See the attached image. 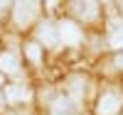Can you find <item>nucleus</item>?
Listing matches in <instances>:
<instances>
[{
  "label": "nucleus",
  "mask_w": 123,
  "mask_h": 115,
  "mask_svg": "<svg viewBox=\"0 0 123 115\" xmlns=\"http://www.w3.org/2000/svg\"><path fill=\"white\" fill-rule=\"evenodd\" d=\"M84 86H86V78L84 76H71L67 88H69V100L74 103V105H79L81 100H84Z\"/></svg>",
  "instance_id": "423d86ee"
},
{
  "label": "nucleus",
  "mask_w": 123,
  "mask_h": 115,
  "mask_svg": "<svg viewBox=\"0 0 123 115\" xmlns=\"http://www.w3.org/2000/svg\"><path fill=\"white\" fill-rule=\"evenodd\" d=\"M0 71H3V74H10V76L20 74V56H17V51H5V54H0Z\"/></svg>",
  "instance_id": "0eeeda50"
},
{
  "label": "nucleus",
  "mask_w": 123,
  "mask_h": 115,
  "mask_svg": "<svg viewBox=\"0 0 123 115\" xmlns=\"http://www.w3.org/2000/svg\"><path fill=\"white\" fill-rule=\"evenodd\" d=\"M121 108H123V93L118 86H111L101 93L96 103V115H116Z\"/></svg>",
  "instance_id": "f257e3e1"
},
{
  "label": "nucleus",
  "mask_w": 123,
  "mask_h": 115,
  "mask_svg": "<svg viewBox=\"0 0 123 115\" xmlns=\"http://www.w3.org/2000/svg\"><path fill=\"white\" fill-rule=\"evenodd\" d=\"M108 44L113 47V49H123V25L116 27V29H111V34H108Z\"/></svg>",
  "instance_id": "9b49d317"
},
{
  "label": "nucleus",
  "mask_w": 123,
  "mask_h": 115,
  "mask_svg": "<svg viewBox=\"0 0 123 115\" xmlns=\"http://www.w3.org/2000/svg\"><path fill=\"white\" fill-rule=\"evenodd\" d=\"M17 115H25V113H17Z\"/></svg>",
  "instance_id": "4468645a"
},
{
  "label": "nucleus",
  "mask_w": 123,
  "mask_h": 115,
  "mask_svg": "<svg viewBox=\"0 0 123 115\" xmlns=\"http://www.w3.org/2000/svg\"><path fill=\"white\" fill-rule=\"evenodd\" d=\"M113 66H116V69H123V51H121V54L113 59Z\"/></svg>",
  "instance_id": "f8f14e48"
},
{
  "label": "nucleus",
  "mask_w": 123,
  "mask_h": 115,
  "mask_svg": "<svg viewBox=\"0 0 123 115\" xmlns=\"http://www.w3.org/2000/svg\"><path fill=\"white\" fill-rule=\"evenodd\" d=\"M37 39H39V44H47V47H57L59 44V32H57V27L52 22H42L37 29Z\"/></svg>",
  "instance_id": "39448f33"
},
{
  "label": "nucleus",
  "mask_w": 123,
  "mask_h": 115,
  "mask_svg": "<svg viewBox=\"0 0 123 115\" xmlns=\"http://www.w3.org/2000/svg\"><path fill=\"white\" fill-rule=\"evenodd\" d=\"M49 108H52V115H74V110H76V105H74L69 98H64V96L54 98Z\"/></svg>",
  "instance_id": "1a4fd4ad"
},
{
  "label": "nucleus",
  "mask_w": 123,
  "mask_h": 115,
  "mask_svg": "<svg viewBox=\"0 0 123 115\" xmlns=\"http://www.w3.org/2000/svg\"><path fill=\"white\" fill-rule=\"evenodd\" d=\"M74 15H79L84 22H94L98 17V5L96 3H74Z\"/></svg>",
  "instance_id": "6e6552de"
},
{
  "label": "nucleus",
  "mask_w": 123,
  "mask_h": 115,
  "mask_svg": "<svg viewBox=\"0 0 123 115\" xmlns=\"http://www.w3.org/2000/svg\"><path fill=\"white\" fill-rule=\"evenodd\" d=\"M3 96H5V100L10 103V105H17V103L30 100V88L22 86V83H10V86H5Z\"/></svg>",
  "instance_id": "20e7f679"
},
{
  "label": "nucleus",
  "mask_w": 123,
  "mask_h": 115,
  "mask_svg": "<svg viewBox=\"0 0 123 115\" xmlns=\"http://www.w3.org/2000/svg\"><path fill=\"white\" fill-rule=\"evenodd\" d=\"M7 7H10L7 3H0V12H7Z\"/></svg>",
  "instance_id": "ddd939ff"
},
{
  "label": "nucleus",
  "mask_w": 123,
  "mask_h": 115,
  "mask_svg": "<svg viewBox=\"0 0 123 115\" xmlns=\"http://www.w3.org/2000/svg\"><path fill=\"white\" fill-rule=\"evenodd\" d=\"M25 56L37 66L42 64V47H39V42H27L25 44Z\"/></svg>",
  "instance_id": "9d476101"
},
{
  "label": "nucleus",
  "mask_w": 123,
  "mask_h": 115,
  "mask_svg": "<svg viewBox=\"0 0 123 115\" xmlns=\"http://www.w3.org/2000/svg\"><path fill=\"white\" fill-rule=\"evenodd\" d=\"M39 3H17L15 5V25L17 27H27L37 15Z\"/></svg>",
  "instance_id": "7ed1b4c3"
},
{
  "label": "nucleus",
  "mask_w": 123,
  "mask_h": 115,
  "mask_svg": "<svg viewBox=\"0 0 123 115\" xmlns=\"http://www.w3.org/2000/svg\"><path fill=\"white\" fill-rule=\"evenodd\" d=\"M57 32H59V42H64V44H69V47L81 44V29L71 20H62L57 25Z\"/></svg>",
  "instance_id": "f03ea898"
}]
</instances>
